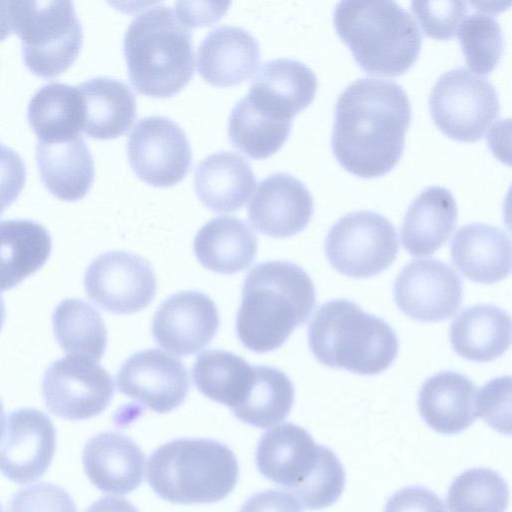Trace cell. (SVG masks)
I'll return each instance as SVG.
<instances>
[{"label":"cell","mask_w":512,"mask_h":512,"mask_svg":"<svg viewBox=\"0 0 512 512\" xmlns=\"http://www.w3.org/2000/svg\"><path fill=\"white\" fill-rule=\"evenodd\" d=\"M256 186L251 165L239 153L218 151L203 158L195 169L194 187L201 202L215 212L241 208Z\"/></svg>","instance_id":"d4e9b609"},{"label":"cell","mask_w":512,"mask_h":512,"mask_svg":"<svg viewBox=\"0 0 512 512\" xmlns=\"http://www.w3.org/2000/svg\"><path fill=\"white\" fill-rule=\"evenodd\" d=\"M457 217L452 193L440 186L427 187L405 213L400 232L403 247L416 257L433 254L451 236Z\"/></svg>","instance_id":"cb8c5ba5"},{"label":"cell","mask_w":512,"mask_h":512,"mask_svg":"<svg viewBox=\"0 0 512 512\" xmlns=\"http://www.w3.org/2000/svg\"><path fill=\"white\" fill-rule=\"evenodd\" d=\"M28 120L39 141L52 142L80 136L84 126V103L78 87L50 83L33 96Z\"/></svg>","instance_id":"4dcf8cb0"},{"label":"cell","mask_w":512,"mask_h":512,"mask_svg":"<svg viewBox=\"0 0 512 512\" xmlns=\"http://www.w3.org/2000/svg\"><path fill=\"white\" fill-rule=\"evenodd\" d=\"M36 159L44 185L56 197L75 201L90 189L94 162L81 135L60 141H39Z\"/></svg>","instance_id":"83f0119b"},{"label":"cell","mask_w":512,"mask_h":512,"mask_svg":"<svg viewBox=\"0 0 512 512\" xmlns=\"http://www.w3.org/2000/svg\"><path fill=\"white\" fill-rule=\"evenodd\" d=\"M315 358L334 369L376 375L394 362L399 343L391 326L347 299L321 305L308 327Z\"/></svg>","instance_id":"8992f818"},{"label":"cell","mask_w":512,"mask_h":512,"mask_svg":"<svg viewBox=\"0 0 512 512\" xmlns=\"http://www.w3.org/2000/svg\"><path fill=\"white\" fill-rule=\"evenodd\" d=\"M4 426H5V414H4V408H3L2 402L0 400V441H1L3 433H4Z\"/></svg>","instance_id":"7dc6e473"},{"label":"cell","mask_w":512,"mask_h":512,"mask_svg":"<svg viewBox=\"0 0 512 512\" xmlns=\"http://www.w3.org/2000/svg\"><path fill=\"white\" fill-rule=\"evenodd\" d=\"M478 387L465 375L442 371L429 377L418 396V410L426 424L441 434H457L478 417Z\"/></svg>","instance_id":"7402d4cb"},{"label":"cell","mask_w":512,"mask_h":512,"mask_svg":"<svg viewBox=\"0 0 512 512\" xmlns=\"http://www.w3.org/2000/svg\"><path fill=\"white\" fill-rule=\"evenodd\" d=\"M239 512H302V510L300 503L289 492L271 489L251 496Z\"/></svg>","instance_id":"7bdbcfd3"},{"label":"cell","mask_w":512,"mask_h":512,"mask_svg":"<svg viewBox=\"0 0 512 512\" xmlns=\"http://www.w3.org/2000/svg\"><path fill=\"white\" fill-rule=\"evenodd\" d=\"M50 252L51 238L42 225L28 220L0 221V291L41 268Z\"/></svg>","instance_id":"f546056e"},{"label":"cell","mask_w":512,"mask_h":512,"mask_svg":"<svg viewBox=\"0 0 512 512\" xmlns=\"http://www.w3.org/2000/svg\"><path fill=\"white\" fill-rule=\"evenodd\" d=\"M192 377L204 396L232 409L250 386L253 366L232 352L206 350L194 362Z\"/></svg>","instance_id":"836d02e7"},{"label":"cell","mask_w":512,"mask_h":512,"mask_svg":"<svg viewBox=\"0 0 512 512\" xmlns=\"http://www.w3.org/2000/svg\"><path fill=\"white\" fill-rule=\"evenodd\" d=\"M470 3L473 12L465 15L456 34L470 71L477 75H486L494 70L501 59L502 29L485 3Z\"/></svg>","instance_id":"d590c367"},{"label":"cell","mask_w":512,"mask_h":512,"mask_svg":"<svg viewBox=\"0 0 512 512\" xmlns=\"http://www.w3.org/2000/svg\"><path fill=\"white\" fill-rule=\"evenodd\" d=\"M25 182L21 157L11 148L0 150V214L17 198Z\"/></svg>","instance_id":"b9f144b4"},{"label":"cell","mask_w":512,"mask_h":512,"mask_svg":"<svg viewBox=\"0 0 512 512\" xmlns=\"http://www.w3.org/2000/svg\"><path fill=\"white\" fill-rule=\"evenodd\" d=\"M315 305V287L303 268L289 261L257 264L243 283L238 338L256 353L278 349L308 320Z\"/></svg>","instance_id":"7a4b0ae2"},{"label":"cell","mask_w":512,"mask_h":512,"mask_svg":"<svg viewBox=\"0 0 512 512\" xmlns=\"http://www.w3.org/2000/svg\"><path fill=\"white\" fill-rule=\"evenodd\" d=\"M11 30L22 40L29 69L54 77L76 59L82 27L70 1H7Z\"/></svg>","instance_id":"ba28073f"},{"label":"cell","mask_w":512,"mask_h":512,"mask_svg":"<svg viewBox=\"0 0 512 512\" xmlns=\"http://www.w3.org/2000/svg\"><path fill=\"white\" fill-rule=\"evenodd\" d=\"M230 2H176V16L187 27L208 25L218 20Z\"/></svg>","instance_id":"ee69618b"},{"label":"cell","mask_w":512,"mask_h":512,"mask_svg":"<svg viewBox=\"0 0 512 512\" xmlns=\"http://www.w3.org/2000/svg\"><path fill=\"white\" fill-rule=\"evenodd\" d=\"M509 503L506 481L489 468L466 470L450 485V512H505Z\"/></svg>","instance_id":"8d00e7d4"},{"label":"cell","mask_w":512,"mask_h":512,"mask_svg":"<svg viewBox=\"0 0 512 512\" xmlns=\"http://www.w3.org/2000/svg\"><path fill=\"white\" fill-rule=\"evenodd\" d=\"M8 512H77V507L64 488L40 482L19 490L12 497Z\"/></svg>","instance_id":"f35d334b"},{"label":"cell","mask_w":512,"mask_h":512,"mask_svg":"<svg viewBox=\"0 0 512 512\" xmlns=\"http://www.w3.org/2000/svg\"><path fill=\"white\" fill-rule=\"evenodd\" d=\"M411 105L396 82L361 78L339 95L331 137L332 151L350 173L382 176L394 168L405 147Z\"/></svg>","instance_id":"6da1fadb"},{"label":"cell","mask_w":512,"mask_h":512,"mask_svg":"<svg viewBox=\"0 0 512 512\" xmlns=\"http://www.w3.org/2000/svg\"><path fill=\"white\" fill-rule=\"evenodd\" d=\"M247 213L251 225L260 233L286 238L308 225L313 214V198L299 179L276 172L259 182Z\"/></svg>","instance_id":"ac0fdd59"},{"label":"cell","mask_w":512,"mask_h":512,"mask_svg":"<svg viewBox=\"0 0 512 512\" xmlns=\"http://www.w3.org/2000/svg\"><path fill=\"white\" fill-rule=\"evenodd\" d=\"M218 310L206 294L189 290L162 302L152 321L155 342L167 351L192 355L205 348L219 328Z\"/></svg>","instance_id":"e0dca14e"},{"label":"cell","mask_w":512,"mask_h":512,"mask_svg":"<svg viewBox=\"0 0 512 512\" xmlns=\"http://www.w3.org/2000/svg\"><path fill=\"white\" fill-rule=\"evenodd\" d=\"M333 23L358 65L372 75L404 74L421 50L416 21L394 1H341Z\"/></svg>","instance_id":"5b68a950"},{"label":"cell","mask_w":512,"mask_h":512,"mask_svg":"<svg viewBox=\"0 0 512 512\" xmlns=\"http://www.w3.org/2000/svg\"><path fill=\"white\" fill-rule=\"evenodd\" d=\"M5 318V307L2 298L0 297V329L3 325Z\"/></svg>","instance_id":"c3c4849f"},{"label":"cell","mask_w":512,"mask_h":512,"mask_svg":"<svg viewBox=\"0 0 512 512\" xmlns=\"http://www.w3.org/2000/svg\"><path fill=\"white\" fill-rule=\"evenodd\" d=\"M256 465L268 480L282 486L306 509L334 504L345 486V471L328 447L293 423L266 431L256 449Z\"/></svg>","instance_id":"3957f363"},{"label":"cell","mask_w":512,"mask_h":512,"mask_svg":"<svg viewBox=\"0 0 512 512\" xmlns=\"http://www.w3.org/2000/svg\"><path fill=\"white\" fill-rule=\"evenodd\" d=\"M193 249L202 266L216 273L234 274L247 269L257 254V237L235 216H218L197 232Z\"/></svg>","instance_id":"484cf974"},{"label":"cell","mask_w":512,"mask_h":512,"mask_svg":"<svg viewBox=\"0 0 512 512\" xmlns=\"http://www.w3.org/2000/svg\"><path fill=\"white\" fill-rule=\"evenodd\" d=\"M116 382L119 392L157 413L180 406L190 385L183 362L159 349L130 356L120 367Z\"/></svg>","instance_id":"9a60e30c"},{"label":"cell","mask_w":512,"mask_h":512,"mask_svg":"<svg viewBox=\"0 0 512 512\" xmlns=\"http://www.w3.org/2000/svg\"><path fill=\"white\" fill-rule=\"evenodd\" d=\"M429 109L436 126L448 137L461 142L481 139L500 113L494 85L472 71L458 67L435 82Z\"/></svg>","instance_id":"9c48e42d"},{"label":"cell","mask_w":512,"mask_h":512,"mask_svg":"<svg viewBox=\"0 0 512 512\" xmlns=\"http://www.w3.org/2000/svg\"><path fill=\"white\" fill-rule=\"evenodd\" d=\"M145 456L139 446L119 432H102L90 438L82 452L86 476L100 491L125 495L143 480Z\"/></svg>","instance_id":"d6986e66"},{"label":"cell","mask_w":512,"mask_h":512,"mask_svg":"<svg viewBox=\"0 0 512 512\" xmlns=\"http://www.w3.org/2000/svg\"><path fill=\"white\" fill-rule=\"evenodd\" d=\"M85 512H139L128 500L118 497H102L92 503Z\"/></svg>","instance_id":"f6af8a7d"},{"label":"cell","mask_w":512,"mask_h":512,"mask_svg":"<svg viewBox=\"0 0 512 512\" xmlns=\"http://www.w3.org/2000/svg\"><path fill=\"white\" fill-rule=\"evenodd\" d=\"M510 396V376L492 379L477 394V415L501 433H510Z\"/></svg>","instance_id":"ab89813d"},{"label":"cell","mask_w":512,"mask_h":512,"mask_svg":"<svg viewBox=\"0 0 512 512\" xmlns=\"http://www.w3.org/2000/svg\"><path fill=\"white\" fill-rule=\"evenodd\" d=\"M84 103L83 131L91 137L110 139L125 133L136 116V98L123 81L96 77L78 86Z\"/></svg>","instance_id":"f1b7e54d"},{"label":"cell","mask_w":512,"mask_h":512,"mask_svg":"<svg viewBox=\"0 0 512 512\" xmlns=\"http://www.w3.org/2000/svg\"><path fill=\"white\" fill-rule=\"evenodd\" d=\"M53 328L58 343L69 355L99 361L106 349L104 322L91 305L79 299L59 303L53 315Z\"/></svg>","instance_id":"e575fe53"},{"label":"cell","mask_w":512,"mask_h":512,"mask_svg":"<svg viewBox=\"0 0 512 512\" xmlns=\"http://www.w3.org/2000/svg\"><path fill=\"white\" fill-rule=\"evenodd\" d=\"M411 10L427 36L447 40L455 36L470 4L464 1H413Z\"/></svg>","instance_id":"74e56055"},{"label":"cell","mask_w":512,"mask_h":512,"mask_svg":"<svg viewBox=\"0 0 512 512\" xmlns=\"http://www.w3.org/2000/svg\"><path fill=\"white\" fill-rule=\"evenodd\" d=\"M292 119L278 117L247 94L233 106L228 120L232 144L252 158H266L287 140Z\"/></svg>","instance_id":"d6a6232c"},{"label":"cell","mask_w":512,"mask_h":512,"mask_svg":"<svg viewBox=\"0 0 512 512\" xmlns=\"http://www.w3.org/2000/svg\"><path fill=\"white\" fill-rule=\"evenodd\" d=\"M462 282L446 263L437 259H418L398 274L394 300L408 317L421 322L450 318L462 302Z\"/></svg>","instance_id":"5bb4252c"},{"label":"cell","mask_w":512,"mask_h":512,"mask_svg":"<svg viewBox=\"0 0 512 512\" xmlns=\"http://www.w3.org/2000/svg\"><path fill=\"white\" fill-rule=\"evenodd\" d=\"M1 146H2V145H0V150H1Z\"/></svg>","instance_id":"f907efd6"},{"label":"cell","mask_w":512,"mask_h":512,"mask_svg":"<svg viewBox=\"0 0 512 512\" xmlns=\"http://www.w3.org/2000/svg\"><path fill=\"white\" fill-rule=\"evenodd\" d=\"M294 393V386L283 371L271 366H253L250 386L231 411L243 423L268 428L289 415Z\"/></svg>","instance_id":"1f68e13d"},{"label":"cell","mask_w":512,"mask_h":512,"mask_svg":"<svg viewBox=\"0 0 512 512\" xmlns=\"http://www.w3.org/2000/svg\"><path fill=\"white\" fill-rule=\"evenodd\" d=\"M42 392L52 414L67 420H84L107 408L113 397L114 382L97 361L68 355L47 369Z\"/></svg>","instance_id":"8fae6325"},{"label":"cell","mask_w":512,"mask_h":512,"mask_svg":"<svg viewBox=\"0 0 512 512\" xmlns=\"http://www.w3.org/2000/svg\"><path fill=\"white\" fill-rule=\"evenodd\" d=\"M127 154L136 175L159 187L182 180L192 163V150L184 130L166 116L141 118L132 128Z\"/></svg>","instance_id":"4fadbf2b"},{"label":"cell","mask_w":512,"mask_h":512,"mask_svg":"<svg viewBox=\"0 0 512 512\" xmlns=\"http://www.w3.org/2000/svg\"><path fill=\"white\" fill-rule=\"evenodd\" d=\"M10 31L7 1H0V40H3Z\"/></svg>","instance_id":"bcb514c9"},{"label":"cell","mask_w":512,"mask_h":512,"mask_svg":"<svg viewBox=\"0 0 512 512\" xmlns=\"http://www.w3.org/2000/svg\"><path fill=\"white\" fill-rule=\"evenodd\" d=\"M123 50L129 79L145 95H174L193 76L191 30L170 6L158 4L136 15L126 29Z\"/></svg>","instance_id":"277c9868"},{"label":"cell","mask_w":512,"mask_h":512,"mask_svg":"<svg viewBox=\"0 0 512 512\" xmlns=\"http://www.w3.org/2000/svg\"><path fill=\"white\" fill-rule=\"evenodd\" d=\"M453 264L471 281L492 284L511 270V242L500 228L484 223L462 226L451 243Z\"/></svg>","instance_id":"603a6c76"},{"label":"cell","mask_w":512,"mask_h":512,"mask_svg":"<svg viewBox=\"0 0 512 512\" xmlns=\"http://www.w3.org/2000/svg\"><path fill=\"white\" fill-rule=\"evenodd\" d=\"M56 449V430L42 411L22 408L12 412L0 441V472L24 484L41 478Z\"/></svg>","instance_id":"2e32d148"},{"label":"cell","mask_w":512,"mask_h":512,"mask_svg":"<svg viewBox=\"0 0 512 512\" xmlns=\"http://www.w3.org/2000/svg\"><path fill=\"white\" fill-rule=\"evenodd\" d=\"M384 512H447L442 499L433 491L411 486L395 492L387 501Z\"/></svg>","instance_id":"60d3db41"},{"label":"cell","mask_w":512,"mask_h":512,"mask_svg":"<svg viewBox=\"0 0 512 512\" xmlns=\"http://www.w3.org/2000/svg\"><path fill=\"white\" fill-rule=\"evenodd\" d=\"M87 296L114 314H132L149 306L157 280L150 263L139 255L111 251L95 258L86 270Z\"/></svg>","instance_id":"7c38bea8"},{"label":"cell","mask_w":512,"mask_h":512,"mask_svg":"<svg viewBox=\"0 0 512 512\" xmlns=\"http://www.w3.org/2000/svg\"><path fill=\"white\" fill-rule=\"evenodd\" d=\"M239 478L233 451L221 442L182 438L157 448L147 463V482L162 499L178 504L214 503Z\"/></svg>","instance_id":"52a82bcc"},{"label":"cell","mask_w":512,"mask_h":512,"mask_svg":"<svg viewBox=\"0 0 512 512\" xmlns=\"http://www.w3.org/2000/svg\"><path fill=\"white\" fill-rule=\"evenodd\" d=\"M317 79L303 62L277 58L264 62L254 75L249 97L268 112L292 119L314 99Z\"/></svg>","instance_id":"44dd1931"},{"label":"cell","mask_w":512,"mask_h":512,"mask_svg":"<svg viewBox=\"0 0 512 512\" xmlns=\"http://www.w3.org/2000/svg\"><path fill=\"white\" fill-rule=\"evenodd\" d=\"M398 248L393 224L386 217L366 210L340 218L330 228L324 244L331 266L353 278L383 272L396 259Z\"/></svg>","instance_id":"30bf717a"},{"label":"cell","mask_w":512,"mask_h":512,"mask_svg":"<svg viewBox=\"0 0 512 512\" xmlns=\"http://www.w3.org/2000/svg\"><path fill=\"white\" fill-rule=\"evenodd\" d=\"M449 337L459 356L475 362L492 361L510 346L511 319L494 305L470 306L454 318Z\"/></svg>","instance_id":"4316f807"},{"label":"cell","mask_w":512,"mask_h":512,"mask_svg":"<svg viewBox=\"0 0 512 512\" xmlns=\"http://www.w3.org/2000/svg\"><path fill=\"white\" fill-rule=\"evenodd\" d=\"M260 60L257 39L245 28L221 25L212 29L197 50L199 74L215 86H232L249 78Z\"/></svg>","instance_id":"ffe728a7"},{"label":"cell","mask_w":512,"mask_h":512,"mask_svg":"<svg viewBox=\"0 0 512 512\" xmlns=\"http://www.w3.org/2000/svg\"><path fill=\"white\" fill-rule=\"evenodd\" d=\"M0 512H3V508H2L1 503H0Z\"/></svg>","instance_id":"681fc988"}]
</instances>
